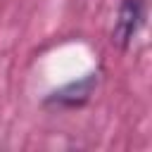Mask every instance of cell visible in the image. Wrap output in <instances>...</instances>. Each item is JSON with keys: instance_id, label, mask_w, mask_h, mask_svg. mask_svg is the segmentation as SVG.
Segmentation results:
<instances>
[{"instance_id": "obj_1", "label": "cell", "mask_w": 152, "mask_h": 152, "mask_svg": "<svg viewBox=\"0 0 152 152\" xmlns=\"http://www.w3.org/2000/svg\"><path fill=\"white\" fill-rule=\"evenodd\" d=\"M140 19H142V12H140V2L138 0H124L121 2V10H119V19L114 24V33H112V40L121 48H126L131 43V38L135 36L138 26H140Z\"/></svg>"}, {"instance_id": "obj_2", "label": "cell", "mask_w": 152, "mask_h": 152, "mask_svg": "<svg viewBox=\"0 0 152 152\" xmlns=\"http://www.w3.org/2000/svg\"><path fill=\"white\" fill-rule=\"evenodd\" d=\"M95 86H97V74H88L86 78H81V81H76V83H69V86H64L62 90H57V93L50 97V102L69 104V107L83 104V102L90 97V93H93Z\"/></svg>"}]
</instances>
